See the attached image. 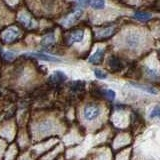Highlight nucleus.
<instances>
[{"label":"nucleus","instance_id":"0eeeda50","mask_svg":"<svg viewBox=\"0 0 160 160\" xmlns=\"http://www.w3.org/2000/svg\"><path fill=\"white\" fill-rule=\"evenodd\" d=\"M53 128H54V125L51 121H43L37 125L36 130L40 134H45V133L50 132Z\"/></svg>","mask_w":160,"mask_h":160},{"label":"nucleus","instance_id":"ddd939ff","mask_svg":"<svg viewBox=\"0 0 160 160\" xmlns=\"http://www.w3.org/2000/svg\"><path fill=\"white\" fill-rule=\"evenodd\" d=\"M88 5H90L92 8L99 10V9H103L105 6V2L104 0H87Z\"/></svg>","mask_w":160,"mask_h":160},{"label":"nucleus","instance_id":"5701e85b","mask_svg":"<svg viewBox=\"0 0 160 160\" xmlns=\"http://www.w3.org/2000/svg\"><path fill=\"white\" fill-rule=\"evenodd\" d=\"M24 160H26V159H24Z\"/></svg>","mask_w":160,"mask_h":160},{"label":"nucleus","instance_id":"6ab92c4d","mask_svg":"<svg viewBox=\"0 0 160 160\" xmlns=\"http://www.w3.org/2000/svg\"><path fill=\"white\" fill-rule=\"evenodd\" d=\"M150 118L151 119H154V118L159 119L160 118V106H155L152 109V111L150 112Z\"/></svg>","mask_w":160,"mask_h":160},{"label":"nucleus","instance_id":"2eb2a0df","mask_svg":"<svg viewBox=\"0 0 160 160\" xmlns=\"http://www.w3.org/2000/svg\"><path fill=\"white\" fill-rule=\"evenodd\" d=\"M134 18L141 22L148 21L149 19H151V14L146 13V12H136L134 14Z\"/></svg>","mask_w":160,"mask_h":160},{"label":"nucleus","instance_id":"4be33fe9","mask_svg":"<svg viewBox=\"0 0 160 160\" xmlns=\"http://www.w3.org/2000/svg\"><path fill=\"white\" fill-rule=\"evenodd\" d=\"M77 1L80 5H81V6H86V5H88L87 0H77Z\"/></svg>","mask_w":160,"mask_h":160},{"label":"nucleus","instance_id":"9b49d317","mask_svg":"<svg viewBox=\"0 0 160 160\" xmlns=\"http://www.w3.org/2000/svg\"><path fill=\"white\" fill-rule=\"evenodd\" d=\"M49 80L52 83H60L66 80V75L61 71H55L51 76H50Z\"/></svg>","mask_w":160,"mask_h":160},{"label":"nucleus","instance_id":"f03ea898","mask_svg":"<svg viewBox=\"0 0 160 160\" xmlns=\"http://www.w3.org/2000/svg\"><path fill=\"white\" fill-rule=\"evenodd\" d=\"M101 110H100V107L98 105L95 104H90L87 105L86 107L83 110V116L84 118L87 120V121H92V120H95L99 115Z\"/></svg>","mask_w":160,"mask_h":160},{"label":"nucleus","instance_id":"dca6fc26","mask_svg":"<svg viewBox=\"0 0 160 160\" xmlns=\"http://www.w3.org/2000/svg\"><path fill=\"white\" fill-rule=\"evenodd\" d=\"M145 71L146 74L148 75V77L152 80H160V74L156 71V70H153L151 68H145Z\"/></svg>","mask_w":160,"mask_h":160},{"label":"nucleus","instance_id":"f3484780","mask_svg":"<svg viewBox=\"0 0 160 160\" xmlns=\"http://www.w3.org/2000/svg\"><path fill=\"white\" fill-rule=\"evenodd\" d=\"M114 28H111V27H109V28H106V29H103L102 31H100L99 33V36L100 37H102V38H107V37H110L111 35L114 34Z\"/></svg>","mask_w":160,"mask_h":160},{"label":"nucleus","instance_id":"f257e3e1","mask_svg":"<svg viewBox=\"0 0 160 160\" xmlns=\"http://www.w3.org/2000/svg\"><path fill=\"white\" fill-rule=\"evenodd\" d=\"M141 41H142L141 35L137 32H135V31H131V32L127 33V35L125 36L124 43L128 49L136 50L140 47Z\"/></svg>","mask_w":160,"mask_h":160},{"label":"nucleus","instance_id":"423d86ee","mask_svg":"<svg viewBox=\"0 0 160 160\" xmlns=\"http://www.w3.org/2000/svg\"><path fill=\"white\" fill-rule=\"evenodd\" d=\"M82 10H76V11H74L73 13H71L70 15H68V16L65 18L64 20V25H66V26H71V25H73L76 21H78V20L81 18L82 16Z\"/></svg>","mask_w":160,"mask_h":160},{"label":"nucleus","instance_id":"a211bd4d","mask_svg":"<svg viewBox=\"0 0 160 160\" xmlns=\"http://www.w3.org/2000/svg\"><path fill=\"white\" fill-rule=\"evenodd\" d=\"M101 94L104 97H106L107 99L111 100V101L114 100V98H115V92L111 89H103L101 91Z\"/></svg>","mask_w":160,"mask_h":160},{"label":"nucleus","instance_id":"20e7f679","mask_svg":"<svg viewBox=\"0 0 160 160\" xmlns=\"http://www.w3.org/2000/svg\"><path fill=\"white\" fill-rule=\"evenodd\" d=\"M18 21L27 29H32V28L35 27V25H36V23H35V21L32 19V17L30 16V15L26 14V13L19 14Z\"/></svg>","mask_w":160,"mask_h":160},{"label":"nucleus","instance_id":"7ed1b4c3","mask_svg":"<svg viewBox=\"0 0 160 160\" xmlns=\"http://www.w3.org/2000/svg\"><path fill=\"white\" fill-rule=\"evenodd\" d=\"M19 30L17 28L10 27L7 30H5L2 34V40L5 43H13L19 37Z\"/></svg>","mask_w":160,"mask_h":160},{"label":"nucleus","instance_id":"1a4fd4ad","mask_svg":"<svg viewBox=\"0 0 160 160\" xmlns=\"http://www.w3.org/2000/svg\"><path fill=\"white\" fill-rule=\"evenodd\" d=\"M108 64H109V66L110 68H111L113 71H120L122 68H123V64L122 62L120 61V59L117 58V57H115V56H112L111 58L109 59V61H108Z\"/></svg>","mask_w":160,"mask_h":160},{"label":"nucleus","instance_id":"39448f33","mask_svg":"<svg viewBox=\"0 0 160 160\" xmlns=\"http://www.w3.org/2000/svg\"><path fill=\"white\" fill-rule=\"evenodd\" d=\"M83 37H84V31H83V30H81V29L74 30V31H72L71 33H69V35L67 36V44L71 45L73 43L82 41Z\"/></svg>","mask_w":160,"mask_h":160},{"label":"nucleus","instance_id":"6e6552de","mask_svg":"<svg viewBox=\"0 0 160 160\" xmlns=\"http://www.w3.org/2000/svg\"><path fill=\"white\" fill-rule=\"evenodd\" d=\"M25 56L34 57V58H37V59L45 60V61H52V62H57V61H59L58 58H55L53 56H49V55L43 54V53H27V54H25Z\"/></svg>","mask_w":160,"mask_h":160},{"label":"nucleus","instance_id":"4468645a","mask_svg":"<svg viewBox=\"0 0 160 160\" xmlns=\"http://www.w3.org/2000/svg\"><path fill=\"white\" fill-rule=\"evenodd\" d=\"M132 86L135 88H138V89H141L145 92H148V93H151V94H157L158 91L155 88L153 87H150V86H145V85H141V84H136V83H131Z\"/></svg>","mask_w":160,"mask_h":160},{"label":"nucleus","instance_id":"f8f14e48","mask_svg":"<svg viewBox=\"0 0 160 160\" xmlns=\"http://www.w3.org/2000/svg\"><path fill=\"white\" fill-rule=\"evenodd\" d=\"M55 42V37L53 33H50L45 35V36L41 39V45L45 48H48L50 46H52Z\"/></svg>","mask_w":160,"mask_h":160},{"label":"nucleus","instance_id":"9d476101","mask_svg":"<svg viewBox=\"0 0 160 160\" xmlns=\"http://www.w3.org/2000/svg\"><path fill=\"white\" fill-rule=\"evenodd\" d=\"M104 57V50L103 49H98L96 50L93 55H91L89 58V62L92 64H99L103 60Z\"/></svg>","mask_w":160,"mask_h":160},{"label":"nucleus","instance_id":"412c9836","mask_svg":"<svg viewBox=\"0 0 160 160\" xmlns=\"http://www.w3.org/2000/svg\"><path fill=\"white\" fill-rule=\"evenodd\" d=\"M3 58L6 60H12L14 58V54L12 52H5L3 54Z\"/></svg>","mask_w":160,"mask_h":160},{"label":"nucleus","instance_id":"aec40b11","mask_svg":"<svg viewBox=\"0 0 160 160\" xmlns=\"http://www.w3.org/2000/svg\"><path fill=\"white\" fill-rule=\"evenodd\" d=\"M94 74L98 79H105L107 77V74L105 72H103L102 70H99V69H95L94 70Z\"/></svg>","mask_w":160,"mask_h":160}]
</instances>
